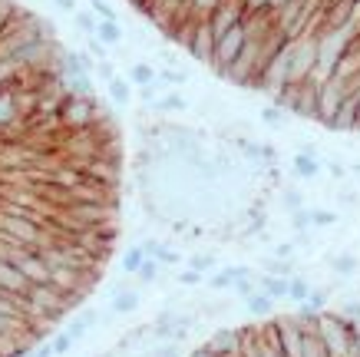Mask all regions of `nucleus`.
Segmentation results:
<instances>
[{
	"label": "nucleus",
	"instance_id": "nucleus-1",
	"mask_svg": "<svg viewBox=\"0 0 360 357\" xmlns=\"http://www.w3.org/2000/svg\"><path fill=\"white\" fill-rule=\"evenodd\" d=\"M245 44H248V30H245V23H235L231 30L221 33L219 40H215V54H212V70H215V76L229 73V66L241 56Z\"/></svg>",
	"mask_w": 360,
	"mask_h": 357
},
{
	"label": "nucleus",
	"instance_id": "nucleus-2",
	"mask_svg": "<svg viewBox=\"0 0 360 357\" xmlns=\"http://www.w3.org/2000/svg\"><path fill=\"white\" fill-rule=\"evenodd\" d=\"M202 351L208 357H241L245 354V331H238V327H219L202 344Z\"/></svg>",
	"mask_w": 360,
	"mask_h": 357
},
{
	"label": "nucleus",
	"instance_id": "nucleus-3",
	"mask_svg": "<svg viewBox=\"0 0 360 357\" xmlns=\"http://www.w3.org/2000/svg\"><path fill=\"white\" fill-rule=\"evenodd\" d=\"M93 116H96V96H66L63 93V103H60V119L66 126H93Z\"/></svg>",
	"mask_w": 360,
	"mask_h": 357
},
{
	"label": "nucleus",
	"instance_id": "nucleus-4",
	"mask_svg": "<svg viewBox=\"0 0 360 357\" xmlns=\"http://www.w3.org/2000/svg\"><path fill=\"white\" fill-rule=\"evenodd\" d=\"M251 275H255V271H251L248 265H229V268H221V271H212L205 278V284L212 292H229V288H235V282L251 278Z\"/></svg>",
	"mask_w": 360,
	"mask_h": 357
},
{
	"label": "nucleus",
	"instance_id": "nucleus-5",
	"mask_svg": "<svg viewBox=\"0 0 360 357\" xmlns=\"http://www.w3.org/2000/svg\"><path fill=\"white\" fill-rule=\"evenodd\" d=\"M99 318H103V314H99L96 308H83V311H79L77 318H70V321H66L63 331L79 344V341H83V337H86L89 331H93V327L99 325Z\"/></svg>",
	"mask_w": 360,
	"mask_h": 357
},
{
	"label": "nucleus",
	"instance_id": "nucleus-6",
	"mask_svg": "<svg viewBox=\"0 0 360 357\" xmlns=\"http://www.w3.org/2000/svg\"><path fill=\"white\" fill-rule=\"evenodd\" d=\"M188 54L195 56V60H202L205 66H212V54H215V37H212V30H208V23H202L195 30V37L188 40Z\"/></svg>",
	"mask_w": 360,
	"mask_h": 357
},
{
	"label": "nucleus",
	"instance_id": "nucleus-7",
	"mask_svg": "<svg viewBox=\"0 0 360 357\" xmlns=\"http://www.w3.org/2000/svg\"><path fill=\"white\" fill-rule=\"evenodd\" d=\"M96 60L86 50H66L63 54V76H93Z\"/></svg>",
	"mask_w": 360,
	"mask_h": 357
},
{
	"label": "nucleus",
	"instance_id": "nucleus-8",
	"mask_svg": "<svg viewBox=\"0 0 360 357\" xmlns=\"http://www.w3.org/2000/svg\"><path fill=\"white\" fill-rule=\"evenodd\" d=\"M142 304V294L136 288H122V292L110 294V314L116 318H126V314H136Z\"/></svg>",
	"mask_w": 360,
	"mask_h": 357
},
{
	"label": "nucleus",
	"instance_id": "nucleus-9",
	"mask_svg": "<svg viewBox=\"0 0 360 357\" xmlns=\"http://www.w3.org/2000/svg\"><path fill=\"white\" fill-rule=\"evenodd\" d=\"M291 169L301 182H317V175L324 173V163H321V156H304V152H295V159H291Z\"/></svg>",
	"mask_w": 360,
	"mask_h": 357
},
{
	"label": "nucleus",
	"instance_id": "nucleus-10",
	"mask_svg": "<svg viewBox=\"0 0 360 357\" xmlns=\"http://www.w3.org/2000/svg\"><path fill=\"white\" fill-rule=\"evenodd\" d=\"M255 284H258V292L268 294L274 304L278 301H288V278H274V275H255Z\"/></svg>",
	"mask_w": 360,
	"mask_h": 357
},
{
	"label": "nucleus",
	"instance_id": "nucleus-11",
	"mask_svg": "<svg viewBox=\"0 0 360 357\" xmlns=\"http://www.w3.org/2000/svg\"><path fill=\"white\" fill-rule=\"evenodd\" d=\"M149 109H155V113H162V116H169V113H188V99L179 93V89H165L162 96L155 99Z\"/></svg>",
	"mask_w": 360,
	"mask_h": 357
},
{
	"label": "nucleus",
	"instance_id": "nucleus-12",
	"mask_svg": "<svg viewBox=\"0 0 360 357\" xmlns=\"http://www.w3.org/2000/svg\"><path fill=\"white\" fill-rule=\"evenodd\" d=\"M126 83H129L132 89L153 87V83H155V66L146 63V60H136V63L129 66V73H126Z\"/></svg>",
	"mask_w": 360,
	"mask_h": 357
},
{
	"label": "nucleus",
	"instance_id": "nucleus-13",
	"mask_svg": "<svg viewBox=\"0 0 360 357\" xmlns=\"http://www.w3.org/2000/svg\"><path fill=\"white\" fill-rule=\"evenodd\" d=\"M93 37H96V40L106 46V50H110V46H120L122 44V27H120V20H96V33H93Z\"/></svg>",
	"mask_w": 360,
	"mask_h": 357
},
{
	"label": "nucleus",
	"instance_id": "nucleus-14",
	"mask_svg": "<svg viewBox=\"0 0 360 357\" xmlns=\"http://www.w3.org/2000/svg\"><path fill=\"white\" fill-rule=\"evenodd\" d=\"M330 271L338 275V278H350V275H357L360 268V258L354 255V251H340V255H334V258H328Z\"/></svg>",
	"mask_w": 360,
	"mask_h": 357
},
{
	"label": "nucleus",
	"instance_id": "nucleus-15",
	"mask_svg": "<svg viewBox=\"0 0 360 357\" xmlns=\"http://www.w3.org/2000/svg\"><path fill=\"white\" fill-rule=\"evenodd\" d=\"M186 268H192V271H198V275H212V271L219 268V255L215 251H192L186 258Z\"/></svg>",
	"mask_w": 360,
	"mask_h": 357
},
{
	"label": "nucleus",
	"instance_id": "nucleus-16",
	"mask_svg": "<svg viewBox=\"0 0 360 357\" xmlns=\"http://www.w3.org/2000/svg\"><path fill=\"white\" fill-rule=\"evenodd\" d=\"M106 93L116 106H129L132 103V87L126 83V76H112L110 83H106Z\"/></svg>",
	"mask_w": 360,
	"mask_h": 357
},
{
	"label": "nucleus",
	"instance_id": "nucleus-17",
	"mask_svg": "<svg viewBox=\"0 0 360 357\" xmlns=\"http://www.w3.org/2000/svg\"><path fill=\"white\" fill-rule=\"evenodd\" d=\"M245 311H248L251 318H271V314H274V301L268 298V294L255 292L251 298H245Z\"/></svg>",
	"mask_w": 360,
	"mask_h": 357
},
{
	"label": "nucleus",
	"instance_id": "nucleus-18",
	"mask_svg": "<svg viewBox=\"0 0 360 357\" xmlns=\"http://www.w3.org/2000/svg\"><path fill=\"white\" fill-rule=\"evenodd\" d=\"M258 119H262L268 130H284V123H288V109L278 106V103H268V106L258 109Z\"/></svg>",
	"mask_w": 360,
	"mask_h": 357
},
{
	"label": "nucleus",
	"instance_id": "nucleus-19",
	"mask_svg": "<svg viewBox=\"0 0 360 357\" xmlns=\"http://www.w3.org/2000/svg\"><path fill=\"white\" fill-rule=\"evenodd\" d=\"M155 83L159 87H172V89H179V87H186L188 83V73L186 70H175V66H162V70H155Z\"/></svg>",
	"mask_w": 360,
	"mask_h": 357
},
{
	"label": "nucleus",
	"instance_id": "nucleus-20",
	"mask_svg": "<svg viewBox=\"0 0 360 357\" xmlns=\"http://www.w3.org/2000/svg\"><path fill=\"white\" fill-rule=\"evenodd\" d=\"M311 288H314V284L307 282L304 275H291V278H288V301L304 304L307 294H311Z\"/></svg>",
	"mask_w": 360,
	"mask_h": 357
},
{
	"label": "nucleus",
	"instance_id": "nucleus-21",
	"mask_svg": "<svg viewBox=\"0 0 360 357\" xmlns=\"http://www.w3.org/2000/svg\"><path fill=\"white\" fill-rule=\"evenodd\" d=\"M146 261V255H142L139 245H129V249L122 251V258H120V271L126 275V278H132L136 271H139V265Z\"/></svg>",
	"mask_w": 360,
	"mask_h": 357
},
{
	"label": "nucleus",
	"instance_id": "nucleus-22",
	"mask_svg": "<svg viewBox=\"0 0 360 357\" xmlns=\"http://www.w3.org/2000/svg\"><path fill=\"white\" fill-rule=\"evenodd\" d=\"M146 337H149V325H139V327H132V331H126V334L120 337V344H116V354H120V351H136V347H142Z\"/></svg>",
	"mask_w": 360,
	"mask_h": 357
},
{
	"label": "nucleus",
	"instance_id": "nucleus-23",
	"mask_svg": "<svg viewBox=\"0 0 360 357\" xmlns=\"http://www.w3.org/2000/svg\"><path fill=\"white\" fill-rule=\"evenodd\" d=\"M262 265H264V275H274V278H291V275H297V271H295V261L262 258Z\"/></svg>",
	"mask_w": 360,
	"mask_h": 357
},
{
	"label": "nucleus",
	"instance_id": "nucleus-24",
	"mask_svg": "<svg viewBox=\"0 0 360 357\" xmlns=\"http://www.w3.org/2000/svg\"><path fill=\"white\" fill-rule=\"evenodd\" d=\"M307 215H311V228H330V225H338V212H330V208L307 206Z\"/></svg>",
	"mask_w": 360,
	"mask_h": 357
},
{
	"label": "nucleus",
	"instance_id": "nucleus-25",
	"mask_svg": "<svg viewBox=\"0 0 360 357\" xmlns=\"http://www.w3.org/2000/svg\"><path fill=\"white\" fill-rule=\"evenodd\" d=\"M159 275H162V265H159V261H153V258H146L132 278H136L139 284H155V282H159Z\"/></svg>",
	"mask_w": 360,
	"mask_h": 357
},
{
	"label": "nucleus",
	"instance_id": "nucleus-26",
	"mask_svg": "<svg viewBox=\"0 0 360 357\" xmlns=\"http://www.w3.org/2000/svg\"><path fill=\"white\" fill-rule=\"evenodd\" d=\"M96 13H89V11H73V27H77L79 33H83V37H93V33H96Z\"/></svg>",
	"mask_w": 360,
	"mask_h": 357
},
{
	"label": "nucleus",
	"instance_id": "nucleus-27",
	"mask_svg": "<svg viewBox=\"0 0 360 357\" xmlns=\"http://www.w3.org/2000/svg\"><path fill=\"white\" fill-rule=\"evenodd\" d=\"M281 202H284V208H288V212H297V208L307 206L304 192H301V189H295V185H284V189H281Z\"/></svg>",
	"mask_w": 360,
	"mask_h": 357
},
{
	"label": "nucleus",
	"instance_id": "nucleus-28",
	"mask_svg": "<svg viewBox=\"0 0 360 357\" xmlns=\"http://www.w3.org/2000/svg\"><path fill=\"white\" fill-rule=\"evenodd\" d=\"M50 347H53V357H66L73 347H77V341L66 334V331H56V334L50 337Z\"/></svg>",
	"mask_w": 360,
	"mask_h": 357
},
{
	"label": "nucleus",
	"instance_id": "nucleus-29",
	"mask_svg": "<svg viewBox=\"0 0 360 357\" xmlns=\"http://www.w3.org/2000/svg\"><path fill=\"white\" fill-rule=\"evenodd\" d=\"M182 351H186V344H175V341H162V344H155L146 357H182Z\"/></svg>",
	"mask_w": 360,
	"mask_h": 357
},
{
	"label": "nucleus",
	"instance_id": "nucleus-30",
	"mask_svg": "<svg viewBox=\"0 0 360 357\" xmlns=\"http://www.w3.org/2000/svg\"><path fill=\"white\" fill-rule=\"evenodd\" d=\"M338 314L344 318V321H354V325H360V298H347V301H340Z\"/></svg>",
	"mask_w": 360,
	"mask_h": 357
},
{
	"label": "nucleus",
	"instance_id": "nucleus-31",
	"mask_svg": "<svg viewBox=\"0 0 360 357\" xmlns=\"http://www.w3.org/2000/svg\"><path fill=\"white\" fill-rule=\"evenodd\" d=\"M291 228H295L297 235H307V232H314V228H311V215H307V206L297 208V212H291Z\"/></svg>",
	"mask_w": 360,
	"mask_h": 357
},
{
	"label": "nucleus",
	"instance_id": "nucleus-32",
	"mask_svg": "<svg viewBox=\"0 0 360 357\" xmlns=\"http://www.w3.org/2000/svg\"><path fill=\"white\" fill-rule=\"evenodd\" d=\"M153 261H159L162 268H172V265H182V251H175V249H169L162 242V249H159V255H155Z\"/></svg>",
	"mask_w": 360,
	"mask_h": 357
},
{
	"label": "nucleus",
	"instance_id": "nucleus-33",
	"mask_svg": "<svg viewBox=\"0 0 360 357\" xmlns=\"http://www.w3.org/2000/svg\"><path fill=\"white\" fill-rule=\"evenodd\" d=\"M175 282L182 284V288H198V284H205V275H198V271H192V268H182L175 275Z\"/></svg>",
	"mask_w": 360,
	"mask_h": 357
},
{
	"label": "nucleus",
	"instance_id": "nucleus-34",
	"mask_svg": "<svg viewBox=\"0 0 360 357\" xmlns=\"http://www.w3.org/2000/svg\"><path fill=\"white\" fill-rule=\"evenodd\" d=\"M89 7L96 11L99 20H120V17H116V11L110 7V0H89Z\"/></svg>",
	"mask_w": 360,
	"mask_h": 357
},
{
	"label": "nucleus",
	"instance_id": "nucleus-35",
	"mask_svg": "<svg viewBox=\"0 0 360 357\" xmlns=\"http://www.w3.org/2000/svg\"><path fill=\"white\" fill-rule=\"evenodd\" d=\"M231 292L238 294L241 301H245V298H251V294L258 292V284H255V275H251V278H241V282H235V288H231Z\"/></svg>",
	"mask_w": 360,
	"mask_h": 357
},
{
	"label": "nucleus",
	"instance_id": "nucleus-36",
	"mask_svg": "<svg viewBox=\"0 0 360 357\" xmlns=\"http://www.w3.org/2000/svg\"><path fill=\"white\" fill-rule=\"evenodd\" d=\"M86 54L93 56V60H96V63H99V60H110V50H106V46L99 44L96 37H86Z\"/></svg>",
	"mask_w": 360,
	"mask_h": 357
},
{
	"label": "nucleus",
	"instance_id": "nucleus-37",
	"mask_svg": "<svg viewBox=\"0 0 360 357\" xmlns=\"http://www.w3.org/2000/svg\"><path fill=\"white\" fill-rule=\"evenodd\" d=\"M295 251H297V245H295V242H278V245H274V255H271V258L295 261Z\"/></svg>",
	"mask_w": 360,
	"mask_h": 357
},
{
	"label": "nucleus",
	"instance_id": "nucleus-38",
	"mask_svg": "<svg viewBox=\"0 0 360 357\" xmlns=\"http://www.w3.org/2000/svg\"><path fill=\"white\" fill-rule=\"evenodd\" d=\"M93 73H96L99 80H103V83H110L112 76H116V66H112L110 60H99V63H96V70H93Z\"/></svg>",
	"mask_w": 360,
	"mask_h": 357
},
{
	"label": "nucleus",
	"instance_id": "nucleus-39",
	"mask_svg": "<svg viewBox=\"0 0 360 357\" xmlns=\"http://www.w3.org/2000/svg\"><path fill=\"white\" fill-rule=\"evenodd\" d=\"M27 357H53V347H50V341H37Z\"/></svg>",
	"mask_w": 360,
	"mask_h": 357
},
{
	"label": "nucleus",
	"instance_id": "nucleus-40",
	"mask_svg": "<svg viewBox=\"0 0 360 357\" xmlns=\"http://www.w3.org/2000/svg\"><path fill=\"white\" fill-rule=\"evenodd\" d=\"M324 169H328L334 179H344V175H347V165H340V163H324Z\"/></svg>",
	"mask_w": 360,
	"mask_h": 357
},
{
	"label": "nucleus",
	"instance_id": "nucleus-41",
	"mask_svg": "<svg viewBox=\"0 0 360 357\" xmlns=\"http://www.w3.org/2000/svg\"><path fill=\"white\" fill-rule=\"evenodd\" d=\"M53 7H60V11H66V13H73V11H77V0H53Z\"/></svg>",
	"mask_w": 360,
	"mask_h": 357
},
{
	"label": "nucleus",
	"instance_id": "nucleus-42",
	"mask_svg": "<svg viewBox=\"0 0 360 357\" xmlns=\"http://www.w3.org/2000/svg\"><path fill=\"white\" fill-rule=\"evenodd\" d=\"M192 357H208V354L202 351V347H195V351H192Z\"/></svg>",
	"mask_w": 360,
	"mask_h": 357
},
{
	"label": "nucleus",
	"instance_id": "nucleus-43",
	"mask_svg": "<svg viewBox=\"0 0 360 357\" xmlns=\"http://www.w3.org/2000/svg\"><path fill=\"white\" fill-rule=\"evenodd\" d=\"M251 7H262V4H268V0H248Z\"/></svg>",
	"mask_w": 360,
	"mask_h": 357
}]
</instances>
